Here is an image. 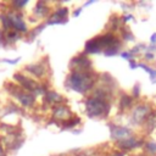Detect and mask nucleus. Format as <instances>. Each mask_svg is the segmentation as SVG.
I'll return each instance as SVG.
<instances>
[{
	"instance_id": "obj_16",
	"label": "nucleus",
	"mask_w": 156,
	"mask_h": 156,
	"mask_svg": "<svg viewBox=\"0 0 156 156\" xmlns=\"http://www.w3.org/2000/svg\"><path fill=\"white\" fill-rule=\"evenodd\" d=\"M136 67L144 68V69L150 74L151 82H152V83H156V69H154V68H151V67H149V66H146V65H144V63H136Z\"/></svg>"
},
{
	"instance_id": "obj_4",
	"label": "nucleus",
	"mask_w": 156,
	"mask_h": 156,
	"mask_svg": "<svg viewBox=\"0 0 156 156\" xmlns=\"http://www.w3.org/2000/svg\"><path fill=\"white\" fill-rule=\"evenodd\" d=\"M13 80L18 83V85L21 88H23L24 90L34 94V95H38V94H45V89H43V87L33 78H29L27 76H24L23 73L21 72H16L13 74Z\"/></svg>"
},
{
	"instance_id": "obj_10",
	"label": "nucleus",
	"mask_w": 156,
	"mask_h": 156,
	"mask_svg": "<svg viewBox=\"0 0 156 156\" xmlns=\"http://www.w3.org/2000/svg\"><path fill=\"white\" fill-rule=\"evenodd\" d=\"M52 118L55 119H71V111L66 106H56L52 110Z\"/></svg>"
},
{
	"instance_id": "obj_14",
	"label": "nucleus",
	"mask_w": 156,
	"mask_h": 156,
	"mask_svg": "<svg viewBox=\"0 0 156 156\" xmlns=\"http://www.w3.org/2000/svg\"><path fill=\"white\" fill-rule=\"evenodd\" d=\"M45 100L49 102V104H60L61 101H62V96L58 94V93H56V91H54V90H48L46 93H45Z\"/></svg>"
},
{
	"instance_id": "obj_23",
	"label": "nucleus",
	"mask_w": 156,
	"mask_h": 156,
	"mask_svg": "<svg viewBox=\"0 0 156 156\" xmlns=\"http://www.w3.org/2000/svg\"><path fill=\"white\" fill-rule=\"evenodd\" d=\"M150 40H151V43L155 45V43H156V33H154L152 35H151V38H150Z\"/></svg>"
},
{
	"instance_id": "obj_15",
	"label": "nucleus",
	"mask_w": 156,
	"mask_h": 156,
	"mask_svg": "<svg viewBox=\"0 0 156 156\" xmlns=\"http://www.w3.org/2000/svg\"><path fill=\"white\" fill-rule=\"evenodd\" d=\"M27 4H28V0H13L10 2V6H11V9L18 11V10H22L23 7H26Z\"/></svg>"
},
{
	"instance_id": "obj_11",
	"label": "nucleus",
	"mask_w": 156,
	"mask_h": 156,
	"mask_svg": "<svg viewBox=\"0 0 156 156\" xmlns=\"http://www.w3.org/2000/svg\"><path fill=\"white\" fill-rule=\"evenodd\" d=\"M49 13V6L45 1H38L33 9V15L38 18H43Z\"/></svg>"
},
{
	"instance_id": "obj_8",
	"label": "nucleus",
	"mask_w": 156,
	"mask_h": 156,
	"mask_svg": "<svg viewBox=\"0 0 156 156\" xmlns=\"http://www.w3.org/2000/svg\"><path fill=\"white\" fill-rule=\"evenodd\" d=\"M67 15H68V9L61 7L56 10L46 21V24H60V23H66L67 22Z\"/></svg>"
},
{
	"instance_id": "obj_27",
	"label": "nucleus",
	"mask_w": 156,
	"mask_h": 156,
	"mask_svg": "<svg viewBox=\"0 0 156 156\" xmlns=\"http://www.w3.org/2000/svg\"><path fill=\"white\" fill-rule=\"evenodd\" d=\"M108 156H123V154H117V152H115V154H112V155H108Z\"/></svg>"
},
{
	"instance_id": "obj_5",
	"label": "nucleus",
	"mask_w": 156,
	"mask_h": 156,
	"mask_svg": "<svg viewBox=\"0 0 156 156\" xmlns=\"http://www.w3.org/2000/svg\"><path fill=\"white\" fill-rule=\"evenodd\" d=\"M10 20H11V23H12V29L21 33V34H24L28 32V27H27V23L22 16V13L17 10H13V9H10L9 11H6Z\"/></svg>"
},
{
	"instance_id": "obj_25",
	"label": "nucleus",
	"mask_w": 156,
	"mask_h": 156,
	"mask_svg": "<svg viewBox=\"0 0 156 156\" xmlns=\"http://www.w3.org/2000/svg\"><path fill=\"white\" fill-rule=\"evenodd\" d=\"M80 10H82V9H78V10H77V11L73 13V16H74V17H76V16H78V15L80 13Z\"/></svg>"
},
{
	"instance_id": "obj_3",
	"label": "nucleus",
	"mask_w": 156,
	"mask_h": 156,
	"mask_svg": "<svg viewBox=\"0 0 156 156\" xmlns=\"http://www.w3.org/2000/svg\"><path fill=\"white\" fill-rule=\"evenodd\" d=\"M6 87H7L6 90L10 93V95L13 99H16L23 107H32L35 104V95L34 94L24 90L20 85H13L11 83H7Z\"/></svg>"
},
{
	"instance_id": "obj_6",
	"label": "nucleus",
	"mask_w": 156,
	"mask_h": 156,
	"mask_svg": "<svg viewBox=\"0 0 156 156\" xmlns=\"http://www.w3.org/2000/svg\"><path fill=\"white\" fill-rule=\"evenodd\" d=\"M110 132H111V138L117 141H121V140H124V139L132 136V130L127 127L110 124Z\"/></svg>"
},
{
	"instance_id": "obj_17",
	"label": "nucleus",
	"mask_w": 156,
	"mask_h": 156,
	"mask_svg": "<svg viewBox=\"0 0 156 156\" xmlns=\"http://www.w3.org/2000/svg\"><path fill=\"white\" fill-rule=\"evenodd\" d=\"M132 104V98L130 96H123L121 99V108H127Z\"/></svg>"
},
{
	"instance_id": "obj_13",
	"label": "nucleus",
	"mask_w": 156,
	"mask_h": 156,
	"mask_svg": "<svg viewBox=\"0 0 156 156\" xmlns=\"http://www.w3.org/2000/svg\"><path fill=\"white\" fill-rule=\"evenodd\" d=\"M4 33H5V40H6L7 46L15 44L16 41H18L22 38V34L16 30H9V32H4Z\"/></svg>"
},
{
	"instance_id": "obj_18",
	"label": "nucleus",
	"mask_w": 156,
	"mask_h": 156,
	"mask_svg": "<svg viewBox=\"0 0 156 156\" xmlns=\"http://www.w3.org/2000/svg\"><path fill=\"white\" fill-rule=\"evenodd\" d=\"M145 147H146V150L150 154H152V155L156 154V141H149V143H146L145 144Z\"/></svg>"
},
{
	"instance_id": "obj_20",
	"label": "nucleus",
	"mask_w": 156,
	"mask_h": 156,
	"mask_svg": "<svg viewBox=\"0 0 156 156\" xmlns=\"http://www.w3.org/2000/svg\"><path fill=\"white\" fill-rule=\"evenodd\" d=\"M0 46L1 48H6L7 44H6V40H5V33L4 30L0 28Z\"/></svg>"
},
{
	"instance_id": "obj_24",
	"label": "nucleus",
	"mask_w": 156,
	"mask_h": 156,
	"mask_svg": "<svg viewBox=\"0 0 156 156\" xmlns=\"http://www.w3.org/2000/svg\"><path fill=\"white\" fill-rule=\"evenodd\" d=\"M145 57H146V58H150V60H151V58H154V54L146 52V54H145Z\"/></svg>"
},
{
	"instance_id": "obj_9",
	"label": "nucleus",
	"mask_w": 156,
	"mask_h": 156,
	"mask_svg": "<svg viewBox=\"0 0 156 156\" xmlns=\"http://www.w3.org/2000/svg\"><path fill=\"white\" fill-rule=\"evenodd\" d=\"M24 69H26L28 73H30L33 77H35V78H43L44 74H45V67H44L41 63H39V62L27 65V66L24 67Z\"/></svg>"
},
{
	"instance_id": "obj_7",
	"label": "nucleus",
	"mask_w": 156,
	"mask_h": 156,
	"mask_svg": "<svg viewBox=\"0 0 156 156\" xmlns=\"http://www.w3.org/2000/svg\"><path fill=\"white\" fill-rule=\"evenodd\" d=\"M149 112H150L149 106H146V105H138L133 110V112H132V121H133V123L140 124L141 122H144L146 119Z\"/></svg>"
},
{
	"instance_id": "obj_1",
	"label": "nucleus",
	"mask_w": 156,
	"mask_h": 156,
	"mask_svg": "<svg viewBox=\"0 0 156 156\" xmlns=\"http://www.w3.org/2000/svg\"><path fill=\"white\" fill-rule=\"evenodd\" d=\"M66 85L79 94H84L94 85V78L85 71H72L67 77Z\"/></svg>"
},
{
	"instance_id": "obj_26",
	"label": "nucleus",
	"mask_w": 156,
	"mask_h": 156,
	"mask_svg": "<svg viewBox=\"0 0 156 156\" xmlns=\"http://www.w3.org/2000/svg\"><path fill=\"white\" fill-rule=\"evenodd\" d=\"M132 18V15H128V16H126L123 20H124V22H127V20H130Z\"/></svg>"
},
{
	"instance_id": "obj_21",
	"label": "nucleus",
	"mask_w": 156,
	"mask_h": 156,
	"mask_svg": "<svg viewBox=\"0 0 156 156\" xmlns=\"http://www.w3.org/2000/svg\"><path fill=\"white\" fill-rule=\"evenodd\" d=\"M121 56H122L123 58L129 60V61H132V58H133V54H132L130 51H124V52H122V54H121Z\"/></svg>"
},
{
	"instance_id": "obj_22",
	"label": "nucleus",
	"mask_w": 156,
	"mask_h": 156,
	"mask_svg": "<svg viewBox=\"0 0 156 156\" xmlns=\"http://www.w3.org/2000/svg\"><path fill=\"white\" fill-rule=\"evenodd\" d=\"M0 156H6V152H5V147H4V145L1 144V141H0Z\"/></svg>"
},
{
	"instance_id": "obj_2",
	"label": "nucleus",
	"mask_w": 156,
	"mask_h": 156,
	"mask_svg": "<svg viewBox=\"0 0 156 156\" xmlns=\"http://www.w3.org/2000/svg\"><path fill=\"white\" fill-rule=\"evenodd\" d=\"M85 112L90 118L104 117L108 112V104L102 96L89 98L85 101Z\"/></svg>"
},
{
	"instance_id": "obj_19",
	"label": "nucleus",
	"mask_w": 156,
	"mask_h": 156,
	"mask_svg": "<svg viewBox=\"0 0 156 156\" xmlns=\"http://www.w3.org/2000/svg\"><path fill=\"white\" fill-rule=\"evenodd\" d=\"M20 60H21V56H18L16 58H2V60H0V62H5V63H9V65H16V63L20 62Z\"/></svg>"
},
{
	"instance_id": "obj_12",
	"label": "nucleus",
	"mask_w": 156,
	"mask_h": 156,
	"mask_svg": "<svg viewBox=\"0 0 156 156\" xmlns=\"http://www.w3.org/2000/svg\"><path fill=\"white\" fill-rule=\"evenodd\" d=\"M141 143L136 140V138L134 136H129L124 140H121V141H117V145L121 146L122 149H126V150H132V149H135L136 146H139Z\"/></svg>"
}]
</instances>
